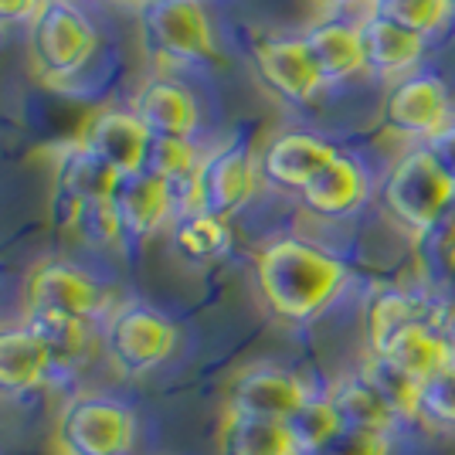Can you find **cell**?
Here are the masks:
<instances>
[{
  "label": "cell",
  "instance_id": "1",
  "mask_svg": "<svg viewBox=\"0 0 455 455\" xmlns=\"http://www.w3.org/2000/svg\"><path fill=\"white\" fill-rule=\"evenodd\" d=\"M255 283L279 320L306 323L340 296L347 268L333 251L306 238H275L255 259Z\"/></svg>",
  "mask_w": 455,
  "mask_h": 455
},
{
  "label": "cell",
  "instance_id": "2",
  "mask_svg": "<svg viewBox=\"0 0 455 455\" xmlns=\"http://www.w3.org/2000/svg\"><path fill=\"white\" fill-rule=\"evenodd\" d=\"M378 197L384 214L395 225L421 238L435 225L442 208L455 197V188L452 180L438 171V164L428 156V150L418 147V150L398 156V164L384 173Z\"/></svg>",
  "mask_w": 455,
  "mask_h": 455
},
{
  "label": "cell",
  "instance_id": "3",
  "mask_svg": "<svg viewBox=\"0 0 455 455\" xmlns=\"http://www.w3.org/2000/svg\"><path fill=\"white\" fill-rule=\"evenodd\" d=\"M133 442V411L102 395H78L61 408L55 421L58 455H130Z\"/></svg>",
  "mask_w": 455,
  "mask_h": 455
},
{
  "label": "cell",
  "instance_id": "4",
  "mask_svg": "<svg viewBox=\"0 0 455 455\" xmlns=\"http://www.w3.org/2000/svg\"><path fill=\"white\" fill-rule=\"evenodd\" d=\"M143 41L173 65H218V44L201 0H147L140 4Z\"/></svg>",
  "mask_w": 455,
  "mask_h": 455
},
{
  "label": "cell",
  "instance_id": "5",
  "mask_svg": "<svg viewBox=\"0 0 455 455\" xmlns=\"http://www.w3.org/2000/svg\"><path fill=\"white\" fill-rule=\"evenodd\" d=\"M102 343L119 374L143 378L160 363H167L177 347V330L164 313H156L150 306L126 303L109 316Z\"/></svg>",
  "mask_w": 455,
  "mask_h": 455
},
{
  "label": "cell",
  "instance_id": "6",
  "mask_svg": "<svg viewBox=\"0 0 455 455\" xmlns=\"http://www.w3.org/2000/svg\"><path fill=\"white\" fill-rule=\"evenodd\" d=\"M95 52L92 20L72 0H41L31 14V55L48 78H68Z\"/></svg>",
  "mask_w": 455,
  "mask_h": 455
},
{
  "label": "cell",
  "instance_id": "7",
  "mask_svg": "<svg viewBox=\"0 0 455 455\" xmlns=\"http://www.w3.org/2000/svg\"><path fill=\"white\" fill-rule=\"evenodd\" d=\"M99 309H102V289L85 268L48 259L28 275L24 313H55L89 323Z\"/></svg>",
  "mask_w": 455,
  "mask_h": 455
},
{
  "label": "cell",
  "instance_id": "8",
  "mask_svg": "<svg viewBox=\"0 0 455 455\" xmlns=\"http://www.w3.org/2000/svg\"><path fill=\"white\" fill-rule=\"evenodd\" d=\"M449 116H452L449 89L435 76H408L395 82L380 109V119L391 133L404 140H425V143L452 123Z\"/></svg>",
  "mask_w": 455,
  "mask_h": 455
},
{
  "label": "cell",
  "instance_id": "9",
  "mask_svg": "<svg viewBox=\"0 0 455 455\" xmlns=\"http://www.w3.org/2000/svg\"><path fill=\"white\" fill-rule=\"evenodd\" d=\"M259 167L245 143H225L197 164V211L214 218H231L255 194Z\"/></svg>",
  "mask_w": 455,
  "mask_h": 455
},
{
  "label": "cell",
  "instance_id": "10",
  "mask_svg": "<svg viewBox=\"0 0 455 455\" xmlns=\"http://www.w3.org/2000/svg\"><path fill=\"white\" fill-rule=\"evenodd\" d=\"M306 398H313V391L292 371L275 367V363H251L231 380L228 411L268 418V421H285Z\"/></svg>",
  "mask_w": 455,
  "mask_h": 455
},
{
  "label": "cell",
  "instance_id": "11",
  "mask_svg": "<svg viewBox=\"0 0 455 455\" xmlns=\"http://www.w3.org/2000/svg\"><path fill=\"white\" fill-rule=\"evenodd\" d=\"M251 65L268 92H275L292 106L309 102L323 85L303 38H262L251 48Z\"/></svg>",
  "mask_w": 455,
  "mask_h": 455
},
{
  "label": "cell",
  "instance_id": "12",
  "mask_svg": "<svg viewBox=\"0 0 455 455\" xmlns=\"http://www.w3.org/2000/svg\"><path fill=\"white\" fill-rule=\"evenodd\" d=\"M78 143L92 156H99L116 177H123V173L143 171L150 133L140 126V119L130 109H99L82 126Z\"/></svg>",
  "mask_w": 455,
  "mask_h": 455
},
{
  "label": "cell",
  "instance_id": "13",
  "mask_svg": "<svg viewBox=\"0 0 455 455\" xmlns=\"http://www.w3.org/2000/svg\"><path fill=\"white\" fill-rule=\"evenodd\" d=\"M333 156L337 147L316 133H279L262 147L259 173L272 188L299 194Z\"/></svg>",
  "mask_w": 455,
  "mask_h": 455
},
{
  "label": "cell",
  "instance_id": "14",
  "mask_svg": "<svg viewBox=\"0 0 455 455\" xmlns=\"http://www.w3.org/2000/svg\"><path fill=\"white\" fill-rule=\"evenodd\" d=\"M371 357L387 361L425 387L449 363H455V337L449 333L445 323H415V326H404L401 333H395Z\"/></svg>",
  "mask_w": 455,
  "mask_h": 455
},
{
  "label": "cell",
  "instance_id": "15",
  "mask_svg": "<svg viewBox=\"0 0 455 455\" xmlns=\"http://www.w3.org/2000/svg\"><path fill=\"white\" fill-rule=\"evenodd\" d=\"M116 180L119 177L99 156H92V153L85 150L78 140L68 143L55 160V201H52L55 225L61 231H68L78 204L82 201H92V197H109Z\"/></svg>",
  "mask_w": 455,
  "mask_h": 455
},
{
  "label": "cell",
  "instance_id": "16",
  "mask_svg": "<svg viewBox=\"0 0 455 455\" xmlns=\"http://www.w3.org/2000/svg\"><path fill=\"white\" fill-rule=\"evenodd\" d=\"M130 113L150 140H190L197 130V102L194 95L173 78H150L133 95Z\"/></svg>",
  "mask_w": 455,
  "mask_h": 455
},
{
  "label": "cell",
  "instance_id": "17",
  "mask_svg": "<svg viewBox=\"0 0 455 455\" xmlns=\"http://www.w3.org/2000/svg\"><path fill=\"white\" fill-rule=\"evenodd\" d=\"M415 323H445L442 306L421 289L387 285V289H378L363 306V333H367L371 354H378L395 333Z\"/></svg>",
  "mask_w": 455,
  "mask_h": 455
},
{
  "label": "cell",
  "instance_id": "18",
  "mask_svg": "<svg viewBox=\"0 0 455 455\" xmlns=\"http://www.w3.org/2000/svg\"><path fill=\"white\" fill-rule=\"evenodd\" d=\"M109 201H113V211H116V218H119L123 235H133V238L156 235V231L173 218L167 184L156 180V177L147 171L123 173V177L116 180Z\"/></svg>",
  "mask_w": 455,
  "mask_h": 455
},
{
  "label": "cell",
  "instance_id": "19",
  "mask_svg": "<svg viewBox=\"0 0 455 455\" xmlns=\"http://www.w3.org/2000/svg\"><path fill=\"white\" fill-rule=\"evenodd\" d=\"M299 201L316 218H347L367 201V173L357 160L337 153L303 190Z\"/></svg>",
  "mask_w": 455,
  "mask_h": 455
},
{
  "label": "cell",
  "instance_id": "20",
  "mask_svg": "<svg viewBox=\"0 0 455 455\" xmlns=\"http://www.w3.org/2000/svg\"><path fill=\"white\" fill-rule=\"evenodd\" d=\"M357 31H361L363 48V72L398 78L404 72H411L425 55V38H418V35L371 14V11L357 20Z\"/></svg>",
  "mask_w": 455,
  "mask_h": 455
},
{
  "label": "cell",
  "instance_id": "21",
  "mask_svg": "<svg viewBox=\"0 0 455 455\" xmlns=\"http://www.w3.org/2000/svg\"><path fill=\"white\" fill-rule=\"evenodd\" d=\"M309 61L316 68L320 82H343L363 72V48L357 24L347 20H320L303 35Z\"/></svg>",
  "mask_w": 455,
  "mask_h": 455
},
{
  "label": "cell",
  "instance_id": "22",
  "mask_svg": "<svg viewBox=\"0 0 455 455\" xmlns=\"http://www.w3.org/2000/svg\"><path fill=\"white\" fill-rule=\"evenodd\" d=\"M52 374V357L28 326H0V398L35 391Z\"/></svg>",
  "mask_w": 455,
  "mask_h": 455
},
{
  "label": "cell",
  "instance_id": "23",
  "mask_svg": "<svg viewBox=\"0 0 455 455\" xmlns=\"http://www.w3.org/2000/svg\"><path fill=\"white\" fill-rule=\"evenodd\" d=\"M218 452L221 455H299L285 421L238 415L225 411L221 432H218Z\"/></svg>",
  "mask_w": 455,
  "mask_h": 455
},
{
  "label": "cell",
  "instance_id": "24",
  "mask_svg": "<svg viewBox=\"0 0 455 455\" xmlns=\"http://www.w3.org/2000/svg\"><path fill=\"white\" fill-rule=\"evenodd\" d=\"M326 398L333 401L343 428H361V432H374V435L391 438V432L401 425V418L391 411V404L380 398L361 374L333 384V387L326 391Z\"/></svg>",
  "mask_w": 455,
  "mask_h": 455
},
{
  "label": "cell",
  "instance_id": "25",
  "mask_svg": "<svg viewBox=\"0 0 455 455\" xmlns=\"http://www.w3.org/2000/svg\"><path fill=\"white\" fill-rule=\"evenodd\" d=\"M24 326L41 340V347L52 357V371L76 367L89 350V323L55 313H24Z\"/></svg>",
  "mask_w": 455,
  "mask_h": 455
},
{
  "label": "cell",
  "instance_id": "26",
  "mask_svg": "<svg viewBox=\"0 0 455 455\" xmlns=\"http://www.w3.org/2000/svg\"><path fill=\"white\" fill-rule=\"evenodd\" d=\"M173 245L184 259L211 262V259H221L231 248V228H228L225 218H214L208 211H194V214L177 218Z\"/></svg>",
  "mask_w": 455,
  "mask_h": 455
},
{
  "label": "cell",
  "instance_id": "27",
  "mask_svg": "<svg viewBox=\"0 0 455 455\" xmlns=\"http://www.w3.org/2000/svg\"><path fill=\"white\" fill-rule=\"evenodd\" d=\"M357 374L391 404V411L401 421H421V384L418 380L401 374L398 367H391V363L380 361V357H367Z\"/></svg>",
  "mask_w": 455,
  "mask_h": 455
},
{
  "label": "cell",
  "instance_id": "28",
  "mask_svg": "<svg viewBox=\"0 0 455 455\" xmlns=\"http://www.w3.org/2000/svg\"><path fill=\"white\" fill-rule=\"evenodd\" d=\"M367 11L411 31L418 38H432L452 20L449 0H367Z\"/></svg>",
  "mask_w": 455,
  "mask_h": 455
},
{
  "label": "cell",
  "instance_id": "29",
  "mask_svg": "<svg viewBox=\"0 0 455 455\" xmlns=\"http://www.w3.org/2000/svg\"><path fill=\"white\" fill-rule=\"evenodd\" d=\"M285 428H289L292 445L299 449V455H309L313 449H320L326 438L337 435L343 428V421L337 415V408H333V401L326 395H313L285 418Z\"/></svg>",
  "mask_w": 455,
  "mask_h": 455
},
{
  "label": "cell",
  "instance_id": "30",
  "mask_svg": "<svg viewBox=\"0 0 455 455\" xmlns=\"http://www.w3.org/2000/svg\"><path fill=\"white\" fill-rule=\"evenodd\" d=\"M68 231L76 235L82 245L89 248H109L119 242L123 228H119V218L113 211V201L109 197H92V201H82L72 214V225Z\"/></svg>",
  "mask_w": 455,
  "mask_h": 455
},
{
  "label": "cell",
  "instance_id": "31",
  "mask_svg": "<svg viewBox=\"0 0 455 455\" xmlns=\"http://www.w3.org/2000/svg\"><path fill=\"white\" fill-rule=\"evenodd\" d=\"M197 164L201 160L190 147V140H150L143 171L153 173L156 180H171V177L197 171Z\"/></svg>",
  "mask_w": 455,
  "mask_h": 455
},
{
  "label": "cell",
  "instance_id": "32",
  "mask_svg": "<svg viewBox=\"0 0 455 455\" xmlns=\"http://www.w3.org/2000/svg\"><path fill=\"white\" fill-rule=\"evenodd\" d=\"M421 421L438 428H455V363L421 387Z\"/></svg>",
  "mask_w": 455,
  "mask_h": 455
},
{
  "label": "cell",
  "instance_id": "33",
  "mask_svg": "<svg viewBox=\"0 0 455 455\" xmlns=\"http://www.w3.org/2000/svg\"><path fill=\"white\" fill-rule=\"evenodd\" d=\"M309 455H391V438L361 432V428H340Z\"/></svg>",
  "mask_w": 455,
  "mask_h": 455
},
{
  "label": "cell",
  "instance_id": "34",
  "mask_svg": "<svg viewBox=\"0 0 455 455\" xmlns=\"http://www.w3.org/2000/svg\"><path fill=\"white\" fill-rule=\"evenodd\" d=\"M421 238H425V245L432 248L442 262L455 266V197L442 208V214L435 218V225L428 228Z\"/></svg>",
  "mask_w": 455,
  "mask_h": 455
},
{
  "label": "cell",
  "instance_id": "35",
  "mask_svg": "<svg viewBox=\"0 0 455 455\" xmlns=\"http://www.w3.org/2000/svg\"><path fill=\"white\" fill-rule=\"evenodd\" d=\"M425 150H428V156L438 164V171L445 173L455 188V123H449L442 133L432 136V140L425 143Z\"/></svg>",
  "mask_w": 455,
  "mask_h": 455
},
{
  "label": "cell",
  "instance_id": "36",
  "mask_svg": "<svg viewBox=\"0 0 455 455\" xmlns=\"http://www.w3.org/2000/svg\"><path fill=\"white\" fill-rule=\"evenodd\" d=\"M41 0H0V20H20L31 18L38 11Z\"/></svg>",
  "mask_w": 455,
  "mask_h": 455
},
{
  "label": "cell",
  "instance_id": "37",
  "mask_svg": "<svg viewBox=\"0 0 455 455\" xmlns=\"http://www.w3.org/2000/svg\"><path fill=\"white\" fill-rule=\"evenodd\" d=\"M326 7H347V4H357V0H320Z\"/></svg>",
  "mask_w": 455,
  "mask_h": 455
},
{
  "label": "cell",
  "instance_id": "38",
  "mask_svg": "<svg viewBox=\"0 0 455 455\" xmlns=\"http://www.w3.org/2000/svg\"><path fill=\"white\" fill-rule=\"evenodd\" d=\"M449 7H452V20H455V0H449Z\"/></svg>",
  "mask_w": 455,
  "mask_h": 455
},
{
  "label": "cell",
  "instance_id": "39",
  "mask_svg": "<svg viewBox=\"0 0 455 455\" xmlns=\"http://www.w3.org/2000/svg\"><path fill=\"white\" fill-rule=\"evenodd\" d=\"M136 4H147V0H136Z\"/></svg>",
  "mask_w": 455,
  "mask_h": 455
}]
</instances>
